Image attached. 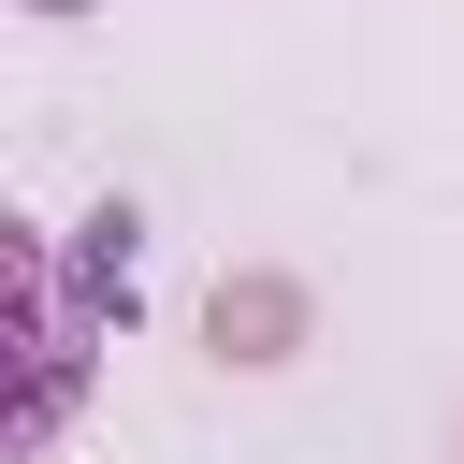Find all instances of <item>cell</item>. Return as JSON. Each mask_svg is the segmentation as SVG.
Listing matches in <instances>:
<instances>
[{"label":"cell","instance_id":"7a4b0ae2","mask_svg":"<svg viewBox=\"0 0 464 464\" xmlns=\"http://www.w3.org/2000/svg\"><path fill=\"white\" fill-rule=\"evenodd\" d=\"M203 334H218V362H290L304 348V276H218Z\"/></svg>","mask_w":464,"mask_h":464},{"label":"cell","instance_id":"3957f363","mask_svg":"<svg viewBox=\"0 0 464 464\" xmlns=\"http://www.w3.org/2000/svg\"><path fill=\"white\" fill-rule=\"evenodd\" d=\"M450 464H464V435H450Z\"/></svg>","mask_w":464,"mask_h":464},{"label":"cell","instance_id":"6da1fadb","mask_svg":"<svg viewBox=\"0 0 464 464\" xmlns=\"http://www.w3.org/2000/svg\"><path fill=\"white\" fill-rule=\"evenodd\" d=\"M0 290H14V450H44L72 420V377H87V304L58 290L44 218H0Z\"/></svg>","mask_w":464,"mask_h":464}]
</instances>
